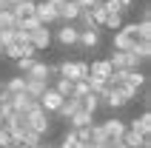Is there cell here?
<instances>
[{
  "label": "cell",
  "mask_w": 151,
  "mask_h": 148,
  "mask_svg": "<svg viewBox=\"0 0 151 148\" xmlns=\"http://www.w3.org/2000/svg\"><path fill=\"white\" fill-rule=\"evenodd\" d=\"M91 120H94V114L77 111V114H71V117H68V125H71V128H83V125H91Z\"/></svg>",
  "instance_id": "cell-19"
},
{
  "label": "cell",
  "mask_w": 151,
  "mask_h": 148,
  "mask_svg": "<svg viewBox=\"0 0 151 148\" xmlns=\"http://www.w3.org/2000/svg\"><path fill=\"white\" fill-rule=\"evenodd\" d=\"M103 9H106L109 14H123V6H120V0H103Z\"/></svg>",
  "instance_id": "cell-31"
},
{
  "label": "cell",
  "mask_w": 151,
  "mask_h": 148,
  "mask_svg": "<svg viewBox=\"0 0 151 148\" xmlns=\"http://www.w3.org/2000/svg\"><path fill=\"white\" fill-rule=\"evenodd\" d=\"M34 60H37V57H20V60H14V63H17V71H20V74H26L29 68L34 66Z\"/></svg>",
  "instance_id": "cell-32"
},
{
  "label": "cell",
  "mask_w": 151,
  "mask_h": 148,
  "mask_svg": "<svg viewBox=\"0 0 151 148\" xmlns=\"http://www.w3.org/2000/svg\"><path fill=\"white\" fill-rule=\"evenodd\" d=\"M57 77H66V80L77 83V80H88V63H68V60H63V63H57Z\"/></svg>",
  "instance_id": "cell-4"
},
{
  "label": "cell",
  "mask_w": 151,
  "mask_h": 148,
  "mask_svg": "<svg viewBox=\"0 0 151 148\" xmlns=\"http://www.w3.org/2000/svg\"><path fill=\"white\" fill-rule=\"evenodd\" d=\"M100 128H103V134H106L111 142H120V137L126 131V123H123V120H106Z\"/></svg>",
  "instance_id": "cell-11"
},
{
  "label": "cell",
  "mask_w": 151,
  "mask_h": 148,
  "mask_svg": "<svg viewBox=\"0 0 151 148\" xmlns=\"http://www.w3.org/2000/svg\"><path fill=\"white\" fill-rule=\"evenodd\" d=\"M40 20H37V17H26V20H20V23H17V29H23V32H29V34H32L34 32V29H40Z\"/></svg>",
  "instance_id": "cell-27"
},
{
  "label": "cell",
  "mask_w": 151,
  "mask_h": 148,
  "mask_svg": "<svg viewBox=\"0 0 151 148\" xmlns=\"http://www.w3.org/2000/svg\"><path fill=\"white\" fill-rule=\"evenodd\" d=\"M34 3H37V0H34Z\"/></svg>",
  "instance_id": "cell-47"
},
{
  "label": "cell",
  "mask_w": 151,
  "mask_h": 148,
  "mask_svg": "<svg viewBox=\"0 0 151 148\" xmlns=\"http://www.w3.org/2000/svg\"><path fill=\"white\" fill-rule=\"evenodd\" d=\"M114 148H128V145H123V142H117V145H114Z\"/></svg>",
  "instance_id": "cell-40"
},
{
  "label": "cell",
  "mask_w": 151,
  "mask_h": 148,
  "mask_svg": "<svg viewBox=\"0 0 151 148\" xmlns=\"http://www.w3.org/2000/svg\"><path fill=\"white\" fill-rule=\"evenodd\" d=\"M140 148H151V145H148V142H145V145H140Z\"/></svg>",
  "instance_id": "cell-44"
},
{
  "label": "cell",
  "mask_w": 151,
  "mask_h": 148,
  "mask_svg": "<svg viewBox=\"0 0 151 148\" xmlns=\"http://www.w3.org/2000/svg\"><path fill=\"white\" fill-rule=\"evenodd\" d=\"M77 46H83V49H97V46H100V29H83L80 37H77Z\"/></svg>",
  "instance_id": "cell-13"
},
{
  "label": "cell",
  "mask_w": 151,
  "mask_h": 148,
  "mask_svg": "<svg viewBox=\"0 0 151 148\" xmlns=\"http://www.w3.org/2000/svg\"><path fill=\"white\" fill-rule=\"evenodd\" d=\"M3 9H9V0H0V11H3Z\"/></svg>",
  "instance_id": "cell-38"
},
{
  "label": "cell",
  "mask_w": 151,
  "mask_h": 148,
  "mask_svg": "<svg viewBox=\"0 0 151 148\" xmlns=\"http://www.w3.org/2000/svg\"><path fill=\"white\" fill-rule=\"evenodd\" d=\"M120 6H123V14H126V11H128V9H131V6H134V0H120Z\"/></svg>",
  "instance_id": "cell-37"
},
{
  "label": "cell",
  "mask_w": 151,
  "mask_h": 148,
  "mask_svg": "<svg viewBox=\"0 0 151 148\" xmlns=\"http://www.w3.org/2000/svg\"><path fill=\"white\" fill-rule=\"evenodd\" d=\"M77 37H80V29L74 23H63L57 29V43L60 46H77Z\"/></svg>",
  "instance_id": "cell-9"
},
{
  "label": "cell",
  "mask_w": 151,
  "mask_h": 148,
  "mask_svg": "<svg viewBox=\"0 0 151 148\" xmlns=\"http://www.w3.org/2000/svg\"><path fill=\"white\" fill-rule=\"evenodd\" d=\"M40 134H34L32 128H26V134H23V140H20V145H26V148H34V145H40Z\"/></svg>",
  "instance_id": "cell-24"
},
{
  "label": "cell",
  "mask_w": 151,
  "mask_h": 148,
  "mask_svg": "<svg viewBox=\"0 0 151 148\" xmlns=\"http://www.w3.org/2000/svg\"><path fill=\"white\" fill-rule=\"evenodd\" d=\"M34 17H37L43 26L57 23V14H54V6H51V0H37V3H34Z\"/></svg>",
  "instance_id": "cell-6"
},
{
  "label": "cell",
  "mask_w": 151,
  "mask_h": 148,
  "mask_svg": "<svg viewBox=\"0 0 151 148\" xmlns=\"http://www.w3.org/2000/svg\"><path fill=\"white\" fill-rule=\"evenodd\" d=\"M23 85H26V77H12L3 88H6V94H20V91H23Z\"/></svg>",
  "instance_id": "cell-21"
},
{
  "label": "cell",
  "mask_w": 151,
  "mask_h": 148,
  "mask_svg": "<svg viewBox=\"0 0 151 148\" xmlns=\"http://www.w3.org/2000/svg\"><path fill=\"white\" fill-rule=\"evenodd\" d=\"M23 77H32V80H49L51 74H49V66H46V63H40V60H34V66L29 68V71H26Z\"/></svg>",
  "instance_id": "cell-18"
},
{
  "label": "cell",
  "mask_w": 151,
  "mask_h": 148,
  "mask_svg": "<svg viewBox=\"0 0 151 148\" xmlns=\"http://www.w3.org/2000/svg\"><path fill=\"white\" fill-rule=\"evenodd\" d=\"M20 51H23V57H37V49L32 43H20Z\"/></svg>",
  "instance_id": "cell-33"
},
{
  "label": "cell",
  "mask_w": 151,
  "mask_h": 148,
  "mask_svg": "<svg viewBox=\"0 0 151 148\" xmlns=\"http://www.w3.org/2000/svg\"><path fill=\"white\" fill-rule=\"evenodd\" d=\"M29 43H32L37 51H46L51 46V29L49 26H40V29H34L32 34H29Z\"/></svg>",
  "instance_id": "cell-8"
},
{
  "label": "cell",
  "mask_w": 151,
  "mask_h": 148,
  "mask_svg": "<svg viewBox=\"0 0 151 148\" xmlns=\"http://www.w3.org/2000/svg\"><path fill=\"white\" fill-rule=\"evenodd\" d=\"M134 97H137V91L131 88V85H126V83H123V85H114V88L106 94V100H103V103H106V106H111V108H123V106H128Z\"/></svg>",
  "instance_id": "cell-3"
},
{
  "label": "cell",
  "mask_w": 151,
  "mask_h": 148,
  "mask_svg": "<svg viewBox=\"0 0 151 148\" xmlns=\"http://www.w3.org/2000/svg\"><path fill=\"white\" fill-rule=\"evenodd\" d=\"M26 128H32L34 134H40V137H46V134L51 131V123H49V114L40 108V103L26 114Z\"/></svg>",
  "instance_id": "cell-2"
},
{
  "label": "cell",
  "mask_w": 151,
  "mask_h": 148,
  "mask_svg": "<svg viewBox=\"0 0 151 148\" xmlns=\"http://www.w3.org/2000/svg\"><path fill=\"white\" fill-rule=\"evenodd\" d=\"M137 40H140V34H137V23H123L117 32H114L111 46H114V51H131L137 46Z\"/></svg>",
  "instance_id": "cell-1"
},
{
  "label": "cell",
  "mask_w": 151,
  "mask_h": 148,
  "mask_svg": "<svg viewBox=\"0 0 151 148\" xmlns=\"http://www.w3.org/2000/svg\"><path fill=\"white\" fill-rule=\"evenodd\" d=\"M151 137H143V134H137V131H131L126 125V131H123V137H120V142L123 145H128V148H140V145H145Z\"/></svg>",
  "instance_id": "cell-15"
},
{
  "label": "cell",
  "mask_w": 151,
  "mask_h": 148,
  "mask_svg": "<svg viewBox=\"0 0 151 148\" xmlns=\"http://www.w3.org/2000/svg\"><path fill=\"white\" fill-rule=\"evenodd\" d=\"M51 88L57 91L60 97H68V94H71V80H66V77H60V80H57V85H51Z\"/></svg>",
  "instance_id": "cell-28"
},
{
  "label": "cell",
  "mask_w": 151,
  "mask_h": 148,
  "mask_svg": "<svg viewBox=\"0 0 151 148\" xmlns=\"http://www.w3.org/2000/svg\"><path fill=\"white\" fill-rule=\"evenodd\" d=\"M131 51H134L143 63H148V57H151V40H137V46H134Z\"/></svg>",
  "instance_id": "cell-20"
},
{
  "label": "cell",
  "mask_w": 151,
  "mask_h": 148,
  "mask_svg": "<svg viewBox=\"0 0 151 148\" xmlns=\"http://www.w3.org/2000/svg\"><path fill=\"white\" fill-rule=\"evenodd\" d=\"M145 83H148V77H145L140 68H131V71H126V85H131L134 91H140Z\"/></svg>",
  "instance_id": "cell-17"
},
{
  "label": "cell",
  "mask_w": 151,
  "mask_h": 148,
  "mask_svg": "<svg viewBox=\"0 0 151 148\" xmlns=\"http://www.w3.org/2000/svg\"><path fill=\"white\" fill-rule=\"evenodd\" d=\"M83 148H94V145H83Z\"/></svg>",
  "instance_id": "cell-46"
},
{
  "label": "cell",
  "mask_w": 151,
  "mask_h": 148,
  "mask_svg": "<svg viewBox=\"0 0 151 148\" xmlns=\"http://www.w3.org/2000/svg\"><path fill=\"white\" fill-rule=\"evenodd\" d=\"M12 3H20V0H9V6H12Z\"/></svg>",
  "instance_id": "cell-42"
},
{
  "label": "cell",
  "mask_w": 151,
  "mask_h": 148,
  "mask_svg": "<svg viewBox=\"0 0 151 148\" xmlns=\"http://www.w3.org/2000/svg\"><path fill=\"white\" fill-rule=\"evenodd\" d=\"M103 26H106V29H111V32H117L120 26H123V14H109Z\"/></svg>",
  "instance_id": "cell-29"
},
{
  "label": "cell",
  "mask_w": 151,
  "mask_h": 148,
  "mask_svg": "<svg viewBox=\"0 0 151 148\" xmlns=\"http://www.w3.org/2000/svg\"><path fill=\"white\" fill-rule=\"evenodd\" d=\"M57 148H83V145H80V140H77V134H74V131H68L66 137L60 140V145H57Z\"/></svg>",
  "instance_id": "cell-26"
},
{
  "label": "cell",
  "mask_w": 151,
  "mask_h": 148,
  "mask_svg": "<svg viewBox=\"0 0 151 148\" xmlns=\"http://www.w3.org/2000/svg\"><path fill=\"white\" fill-rule=\"evenodd\" d=\"M137 34H140V40H151V23L148 20H140L137 23Z\"/></svg>",
  "instance_id": "cell-30"
},
{
  "label": "cell",
  "mask_w": 151,
  "mask_h": 148,
  "mask_svg": "<svg viewBox=\"0 0 151 148\" xmlns=\"http://www.w3.org/2000/svg\"><path fill=\"white\" fill-rule=\"evenodd\" d=\"M9 148H26V145H20V142H12V145H9Z\"/></svg>",
  "instance_id": "cell-39"
},
{
  "label": "cell",
  "mask_w": 151,
  "mask_h": 148,
  "mask_svg": "<svg viewBox=\"0 0 151 148\" xmlns=\"http://www.w3.org/2000/svg\"><path fill=\"white\" fill-rule=\"evenodd\" d=\"M111 63L109 60H94V63H88V80H109L111 77Z\"/></svg>",
  "instance_id": "cell-10"
},
{
  "label": "cell",
  "mask_w": 151,
  "mask_h": 148,
  "mask_svg": "<svg viewBox=\"0 0 151 148\" xmlns=\"http://www.w3.org/2000/svg\"><path fill=\"white\" fill-rule=\"evenodd\" d=\"M140 100H143V106H145V108L151 106V91H148V83L143 85V97H140Z\"/></svg>",
  "instance_id": "cell-36"
},
{
  "label": "cell",
  "mask_w": 151,
  "mask_h": 148,
  "mask_svg": "<svg viewBox=\"0 0 151 148\" xmlns=\"http://www.w3.org/2000/svg\"><path fill=\"white\" fill-rule=\"evenodd\" d=\"M46 88H49V80H32V77H26V85H23V91H26V94H29L32 100H40Z\"/></svg>",
  "instance_id": "cell-14"
},
{
  "label": "cell",
  "mask_w": 151,
  "mask_h": 148,
  "mask_svg": "<svg viewBox=\"0 0 151 148\" xmlns=\"http://www.w3.org/2000/svg\"><path fill=\"white\" fill-rule=\"evenodd\" d=\"M9 145H12V137L6 128H0V148H9Z\"/></svg>",
  "instance_id": "cell-34"
},
{
  "label": "cell",
  "mask_w": 151,
  "mask_h": 148,
  "mask_svg": "<svg viewBox=\"0 0 151 148\" xmlns=\"http://www.w3.org/2000/svg\"><path fill=\"white\" fill-rule=\"evenodd\" d=\"M0 29H17V20L12 14V9H3L0 11Z\"/></svg>",
  "instance_id": "cell-22"
},
{
  "label": "cell",
  "mask_w": 151,
  "mask_h": 148,
  "mask_svg": "<svg viewBox=\"0 0 151 148\" xmlns=\"http://www.w3.org/2000/svg\"><path fill=\"white\" fill-rule=\"evenodd\" d=\"M63 100H66V97H60L57 91H54V88L49 85V88L43 91V97L37 100V103H40V108L46 111V114H54V111H57V108L63 106Z\"/></svg>",
  "instance_id": "cell-7"
},
{
  "label": "cell",
  "mask_w": 151,
  "mask_h": 148,
  "mask_svg": "<svg viewBox=\"0 0 151 148\" xmlns=\"http://www.w3.org/2000/svg\"><path fill=\"white\" fill-rule=\"evenodd\" d=\"M71 94H74V97H86V94H91V85H88V80H77V83H71Z\"/></svg>",
  "instance_id": "cell-23"
},
{
  "label": "cell",
  "mask_w": 151,
  "mask_h": 148,
  "mask_svg": "<svg viewBox=\"0 0 151 148\" xmlns=\"http://www.w3.org/2000/svg\"><path fill=\"white\" fill-rule=\"evenodd\" d=\"M74 6H80V9H91V6H97L100 0H71Z\"/></svg>",
  "instance_id": "cell-35"
},
{
  "label": "cell",
  "mask_w": 151,
  "mask_h": 148,
  "mask_svg": "<svg viewBox=\"0 0 151 148\" xmlns=\"http://www.w3.org/2000/svg\"><path fill=\"white\" fill-rule=\"evenodd\" d=\"M40 148H57V145H40Z\"/></svg>",
  "instance_id": "cell-41"
},
{
  "label": "cell",
  "mask_w": 151,
  "mask_h": 148,
  "mask_svg": "<svg viewBox=\"0 0 151 148\" xmlns=\"http://www.w3.org/2000/svg\"><path fill=\"white\" fill-rule=\"evenodd\" d=\"M12 14H14V20L20 23V20H26V17H34V0H20V3H12Z\"/></svg>",
  "instance_id": "cell-12"
},
{
  "label": "cell",
  "mask_w": 151,
  "mask_h": 148,
  "mask_svg": "<svg viewBox=\"0 0 151 148\" xmlns=\"http://www.w3.org/2000/svg\"><path fill=\"white\" fill-rule=\"evenodd\" d=\"M109 63H111V68H123V71H128V68H140L143 60L137 57L134 51H114V54L109 57Z\"/></svg>",
  "instance_id": "cell-5"
},
{
  "label": "cell",
  "mask_w": 151,
  "mask_h": 148,
  "mask_svg": "<svg viewBox=\"0 0 151 148\" xmlns=\"http://www.w3.org/2000/svg\"><path fill=\"white\" fill-rule=\"evenodd\" d=\"M71 131L77 134L80 145H91V125H83V128H71Z\"/></svg>",
  "instance_id": "cell-25"
},
{
  "label": "cell",
  "mask_w": 151,
  "mask_h": 148,
  "mask_svg": "<svg viewBox=\"0 0 151 148\" xmlns=\"http://www.w3.org/2000/svg\"><path fill=\"white\" fill-rule=\"evenodd\" d=\"M131 131H137V134H143V137H151V114L148 111H143L140 117H134V123L128 125Z\"/></svg>",
  "instance_id": "cell-16"
},
{
  "label": "cell",
  "mask_w": 151,
  "mask_h": 148,
  "mask_svg": "<svg viewBox=\"0 0 151 148\" xmlns=\"http://www.w3.org/2000/svg\"><path fill=\"white\" fill-rule=\"evenodd\" d=\"M0 128H3V114H0Z\"/></svg>",
  "instance_id": "cell-43"
},
{
  "label": "cell",
  "mask_w": 151,
  "mask_h": 148,
  "mask_svg": "<svg viewBox=\"0 0 151 148\" xmlns=\"http://www.w3.org/2000/svg\"><path fill=\"white\" fill-rule=\"evenodd\" d=\"M0 57H3V46H0Z\"/></svg>",
  "instance_id": "cell-45"
}]
</instances>
